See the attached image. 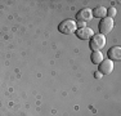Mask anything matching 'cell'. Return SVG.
<instances>
[{
	"label": "cell",
	"mask_w": 121,
	"mask_h": 116,
	"mask_svg": "<svg viewBox=\"0 0 121 116\" xmlns=\"http://www.w3.org/2000/svg\"><path fill=\"white\" fill-rule=\"evenodd\" d=\"M91 17H93V14H91V10L89 9V8H84V9H81L79 13L76 14V19H77L76 26H80V28L85 27L86 22L90 21Z\"/></svg>",
	"instance_id": "6da1fadb"
},
{
	"label": "cell",
	"mask_w": 121,
	"mask_h": 116,
	"mask_svg": "<svg viewBox=\"0 0 121 116\" xmlns=\"http://www.w3.org/2000/svg\"><path fill=\"white\" fill-rule=\"evenodd\" d=\"M104 45H106V37L100 34L93 35V37L90 39V43H89V46L93 52H99Z\"/></svg>",
	"instance_id": "7a4b0ae2"
},
{
	"label": "cell",
	"mask_w": 121,
	"mask_h": 116,
	"mask_svg": "<svg viewBox=\"0 0 121 116\" xmlns=\"http://www.w3.org/2000/svg\"><path fill=\"white\" fill-rule=\"evenodd\" d=\"M76 22L72 21V19H65V21H62V23H59L58 26V30L59 32L65 34V35H70L76 31Z\"/></svg>",
	"instance_id": "3957f363"
},
{
	"label": "cell",
	"mask_w": 121,
	"mask_h": 116,
	"mask_svg": "<svg viewBox=\"0 0 121 116\" xmlns=\"http://www.w3.org/2000/svg\"><path fill=\"white\" fill-rule=\"evenodd\" d=\"M113 25H115V22L112 18H103L102 21L99 22V26H98L100 35L104 36L106 34H109L112 31V28H113Z\"/></svg>",
	"instance_id": "277c9868"
},
{
	"label": "cell",
	"mask_w": 121,
	"mask_h": 116,
	"mask_svg": "<svg viewBox=\"0 0 121 116\" xmlns=\"http://www.w3.org/2000/svg\"><path fill=\"white\" fill-rule=\"evenodd\" d=\"M113 62L109 59H103L102 62L99 63V67H98V71L99 74H103V75H109L112 71H113Z\"/></svg>",
	"instance_id": "5b68a950"
},
{
	"label": "cell",
	"mask_w": 121,
	"mask_h": 116,
	"mask_svg": "<svg viewBox=\"0 0 121 116\" xmlns=\"http://www.w3.org/2000/svg\"><path fill=\"white\" fill-rule=\"evenodd\" d=\"M93 34H94V31L91 30L90 27H86L85 26V27L77 30L76 36L79 37V39H81V40H88V39H91V37H93Z\"/></svg>",
	"instance_id": "8992f818"
},
{
	"label": "cell",
	"mask_w": 121,
	"mask_h": 116,
	"mask_svg": "<svg viewBox=\"0 0 121 116\" xmlns=\"http://www.w3.org/2000/svg\"><path fill=\"white\" fill-rule=\"evenodd\" d=\"M107 56L109 58V61H120L121 59V48L120 46H112L108 49Z\"/></svg>",
	"instance_id": "52a82bcc"
},
{
	"label": "cell",
	"mask_w": 121,
	"mask_h": 116,
	"mask_svg": "<svg viewBox=\"0 0 121 116\" xmlns=\"http://www.w3.org/2000/svg\"><path fill=\"white\" fill-rule=\"evenodd\" d=\"M91 14H93V17H95V18H102L103 19L107 16V9H106L104 7H97L91 10Z\"/></svg>",
	"instance_id": "ba28073f"
},
{
	"label": "cell",
	"mask_w": 121,
	"mask_h": 116,
	"mask_svg": "<svg viewBox=\"0 0 121 116\" xmlns=\"http://www.w3.org/2000/svg\"><path fill=\"white\" fill-rule=\"evenodd\" d=\"M102 61H103V53H100V52H93V54H91V62L95 63V65H99Z\"/></svg>",
	"instance_id": "9c48e42d"
},
{
	"label": "cell",
	"mask_w": 121,
	"mask_h": 116,
	"mask_svg": "<svg viewBox=\"0 0 121 116\" xmlns=\"http://www.w3.org/2000/svg\"><path fill=\"white\" fill-rule=\"evenodd\" d=\"M107 16H108V18H113V17L116 16V9H115L113 7L108 8L107 9Z\"/></svg>",
	"instance_id": "30bf717a"
},
{
	"label": "cell",
	"mask_w": 121,
	"mask_h": 116,
	"mask_svg": "<svg viewBox=\"0 0 121 116\" xmlns=\"http://www.w3.org/2000/svg\"><path fill=\"white\" fill-rule=\"evenodd\" d=\"M95 77H97V79H99V77H100V75H99V72H97V74H95Z\"/></svg>",
	"instance_id": "8fae6325"
}]
</instances>
